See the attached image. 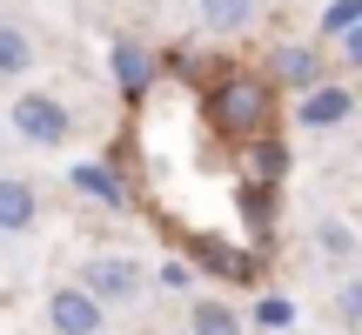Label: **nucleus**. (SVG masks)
<instances>
[{
    "mask_svg": "<svg viewBox=\"0 0 362 335\" xmlns=\"http://www.w3.org/2000/svg\"><path fill=\"white\" fill-rule=\"evenodd\" d=\"M34 215H40L34 188H27V181H13V175H0V235H21V228H34Z\"/></svg>",
    "mask_w": 362,
    "mask_h": 335,
    "instance_id": "nucleus-8",
    "label": "nucleus"
},
{
    "mask_svg": "<svg viewBox=\"0 0 362 335\" xmlns=\"http://www.w3.org/2000/svg\"><path fill=\"white\" fill-rule=\"evenodd\" d=\"M188 329L194 335H242V315H235L228 302H194V309H188Z\"/></svg>",
    "mask_w": 362,
    "mask_h": 335,
    "instance_id": "nucleus-10",
    "label": "nucleus"
},
{
    "mask_svg": "<svg viewBox=\"0 0 362 335\" xmlns=\"http://www.w3.org/2000/svg\"><path fill=\"white\" fill-rule=\"evenodd\" d=\"M47 322L61 329V335H101V322H107V309L88 295V288H54V302H47Z\"/></svg>",
    "mask_w": 362,
    "mask_h": 335,
    "instance_id": "nucleus-3",
    "label": "nucleus"
},
{
    "mask_svg": "<svg viewBox=\"0 0 362 335\" xmlns=\"http://www.w3.org/2000/svg\"><path fill=\"white\" fill-rule=\"evenodd\" d=\"M7 128L21 134L27 148H61L67 141V107L54 101V94H21V101L7 107Z\"/></svg>",
    "mask_w": 362,
    "mask_h": 335,
    "instance_id": "nucleus-2",
    "label": "nucleus"
},
{
    "mask_svg": "<svg viewBox=\"0 0 362 335\" xmlns=\"http://www.w3.org/2000/svg\"><path fill=\"white\" fill-rule=\"evenodd\" d=\"M188 282H194V275L181 269V261H168V269H161V288H188Z\"/></svg>",
    "mask_w": 362,
    "mask_h": 335,
    "instance_id": "nucleus-17",
    "label": "nucleus"
},
{
    "mask_svg": "<svg viewBox=\"0 0 362 335\" xmlns=\"http://www.w3.org/2000/svg\"><path fill=\"white\" fill-rule=\"evenodd\" d=\"M248 13H255V0H202V20L215 27V34H235V27H248Z\"/></svg>",
    "mask_w": 362,
    "mask_h": 335,
    "instance_id": "nucleus-12",
    "label": "nucleus"
},
{
    "mask_svg": "<svg viewBox=\"0 0 362 335\" xmlns=\"http://www.w3.org/2000/svg\"><path fill=\"white\" fill-rule=\"evenodd\" d=\"M342 54H349V61L362 67V27H349V34H342Z\"/></svg>",
    "mask_w": 362,
    "mask_h": 335,
    "instance_id": "nucleus-18",
    "label": "nucleus"
},
{
    "mask_svg": "<svg viewBox=\"0 0 362 335\" xmlns=\"http://www.w3.org/2000/svg\"><path fill=\"white\" fill-rule=\"evenodd\" d=\"M349 27H362V0H336V7L322 13V34H336V40H342Z\"/></svg>",
    "mask_w": 362,
    "mask_h": 335,
    "instance_id": "nucleus-14",
    "label": "nucleus"
},
{
    "mask_svg": "<svg viewBox=\"0 0 362 335\" xmlns=\"http://www.w3.org/2000/svg\"><path fill=\"white\" fill-rule=\"evenodd\" d=\"M208 114H215V128L235 134V141H242V134H262L269 114H275V88L255 81V74H228V81L208 88Z\"/></svg>",
    "mask_w": 362,
    "mask_h": 335,
    "instance_id": "nucleus-1",
    "label": "nucleus"
},
{
    "mask_svg": "<svg viewBox=\"0 0 362 335\" xmlns=\"http://www.w3.org/2000/svg\"><path fill=\"white\" fill-rule=\"evenodd\" d=\"M81 288H88L94 302H128L134 288H141V269H134V261H121V255H101V261H88V269H81Z\"/></svg>",
    "mask_w": 362,
    "mask_h": 335,
    "instance_id": "nucleus-4",
    "label": "nucleus"
},
{
    "mask_svg": "<svg viewBox=\"0 0 362 335\" xmlns=\"http://www.w3.org/2000/svg\"><path fill=\"white\" fill-rule=\"evenodd\" d=\"M27 67H34V40L0 20V74H27Z\"/></svg>",
    "mask_w": 362,
    "mask_h": 335,
    "instance_id": "nucleus-11",
    "label": "nucleus"
},
{
    "mask_svg": "<svg viewBox=\"0 0 362 335\" xmlns=\"http://www.w3.org/2000/svg\"><path fill=\"white\" fill-rule=\"evenodd\" d=\"M336 315L349 329H362V282H342V295H336Z\"/></svg>",
    "mask_w": 362,
    "mask_h": 335,
    "instance_id": "nucleus-15",
    "label": "nucleus"
},
{
    "mask_svg": "<svg viewBox=\"0 0 362 335\" xmlns=\"http://www.w3.org/2000/svg\"><path fill=\"white\" fill-rule=\"evenodd\" d=\"M262 322H269V329H282V322H296V302H282V295H269V302H262Z\"/></svg>",
    "mask_w": 362,
    "mask_h": 335,
    "instance_id": "nucleus-16",
    "label": "nucleus"
},
{
    "mask_svg": "<svg viewBox=\"0 0 362 335\" xmlns=\"http://www.w3.org/2000/svg\"><path fill=\"white\" fill-rule=\"evenodd\" d=\"M0 148H7V141H0Z\"/></svg>",
    "mask_w": 362,
    "mask_h": 335,
    "instance_id": "nucleus-19",
    "label": "nucleus"
},
{
    "mask_svg": "<svg viewBox=\"0 0 362 335\" xmlns=\"http://www.w3.org/2000/svg\"><path fill=\"white\" fill-rule=\"evenodd\" d=\"M315 242H322V255H356V228H349V221H322Z\"/></svg>",
    "mask_w": 362,
    "mask_h": 335,
    "instance_id": "nucleus-13",
    "label": "nucleus"
},
{
    "mask_svg": "<svg viewBox=\"0 0 362 335\" xmlns=\"http://www.w3.org/2000/svg\"><path fill=\"white\" fill-rule=\"evenodd\" d=\"M67 181H74L81 194H94L101 208H128V194H121V181H115V168H101V161H74V168H67Z\"/></svg>",
    "mask_w": 362,
    "mask_h": 335,
    "instance_id": "nucleus-9",
    "label": "nucleus"
},
{
    "mask_svg": "<svg viewBox=\"0 0 362 335\" xmlns=\"http://www.w3.org/2000/svg\"><path fill=\"white\" fill-rule=\"evenodd\" d=\"M275 74H282V88L315 94V88H322V54H315V47H275Z\"/></svg>",
    "mask_w": 362,
    "mask_h": 335,
    "instance_id": "nucleus-7",
    "label": "nucleus"
},
{
    "mask_svg": "<svg viewBox=\"0 0 362 335\" xmlns=\"http://www.w3.org/2000/svg\"><path fill=\"white\" fill-rule=\"evenodd\" d=\"M107 67H115L121 94H148L155 88V54H148L141 40H115V47H107Z\"/></svg>",
    "mask_w": 362,
    "mask_h": 335,
    "instance_id": "nucleus-5",
    "label": "nucleus"
},
{
    "mask_svg": "<svg viewBox=\"0 0 362 335\" xmlns=\"http://www.w3.org/2000/svg\"><path fill=\"white\" fill-rule=\"evenodd\" d=\"M349 114H356V94L349 88H329V81L296 101V121H302V128H336V121H349Z\"/></svg>",
    "mask_w": 362,
    "mask_h": 335,
    "instance_id": "nucleus-6",
    "label": "nucleus"
}]
</instances>
